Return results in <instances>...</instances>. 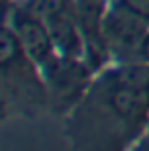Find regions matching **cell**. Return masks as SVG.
Masks as SVG:
<instances>
[{"instance_id": "cell-5", "label": "cell", "mask_w": 149, "mask_h": 151, "mask_svg": "<svg viewBox=\"0 0 149 151\" xmlns=\"http://www.w3.org/2000/svg\"><path fill=\"white\" fill-rule=\"evenodd\" d=\"M114 86L133 88V90H149V63L121 68L114 74Z\"/></svg>"}, {"instance_id": "cell-6", "label": "cell", "mask_w": 149, "mask_h": 151, "mask_svg": "<svg viewBox=\"0 0 149 151\" xmlns=\"http://www.w3.org/2000/svg\"><path fill=\"white\" fill-rule=\"evenodd\" d=\"M25 10L29 14L41 19L43 23H47L53 17L68 12V0H29Z\"/></svg>"}, {"instance_id": "cell-1", "label": "cell", "mask_w": 149, "mask_h": 151, "mask_svg": "<svg viewBox=\"0 0 149 151\" xmlns=\"http://www.w3.org/2000/svg\"><path fill=\"white\" fill-rule=\"evenodd\" d=\"M12 25H14V33L23 45V51H25L27 57L35 63H47V59L55 49L47 25L41 19L29 14L27 10L25 12H21V10L14 12Z\"/></svg>"}, {"instance_id": "cell-8", "label": "cell", "mask_w": 149, "mask_h": 151, "mask_svg": "<svg viewBox=\"0 0 149 151\" xmlns=\"http://www.w3.org/2000/svg\"><path fill=\"white\" fill-rule=\"evenodd\" d=\"M121 6L131 10L133 14L149 21V0H121Z\"/></svg>"}, {"instance_id": "cell-2", "label": "cell", "mask_w": 149, "mask_h": 151, "mask_svg": "<svg viewBox=\"0 0 149 151\" xmlns=\"http://www.w3.org/2000/svg\"><path fill=\"white\" fill-rule=\"evenodd\" d=\"M104 33L112 45H117L121 49H139V51L143 47L145 39L149 37L147 21L133 14L125 6H121L119 10H114L106 17Z\"/></svg>"}, {"instance_id": "cell-7", "label": "cell", "mask_w": 149, "mask_h": 151, "mask_svg": "<svg viewBox=\"0 0 149 151\" xmlns=\"http://www.w3.org/2000/svg\"><path fill=\"white\" fill-rule=\"evenodd\" d=\"M21 53H25V51H23V45H21L14 29L6 27L2 31V39H0V61H2V65L8 68Z\"/></svg>"}, {"instance_id": "cell-4", "label": "cell", "mask_w": 149, "mask_h": 151, "mask_svg": "<svg viewBox=\"0 0 149 151\" xmlns=\"http://www.w3.org/2000/svg\"><path fill=\"white\" fill-rule=\"evenodd\" d=\"M147 102H149V90H133V88L114 86V90L110 92L112 110L125 119H131V116H137L139 112H143Z\"/></svg>"}, {"instance_id": "cell-3", "label": "cell", "mask_w": 149, "mask_h": 151, "mask_svg": "<svg viewBox=\"0 0 149 151\" xmlns=\"http://www.w3.org/2000/svg\"><path fill=\"white\" fill-rule=\"evenodd\" d=\"M45 25L49 29L53 47L59 51L63 57L72 59V57H78V55L82 53V35H80L76 23L70 19L68 12L53 17Z\"/></svg>"}]
</instances>
